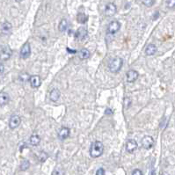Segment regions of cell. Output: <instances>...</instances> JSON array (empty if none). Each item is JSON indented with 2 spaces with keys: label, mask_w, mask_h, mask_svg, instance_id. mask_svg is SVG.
I'll return each mask as SVG.
<instances>
[{
  "label": "cell",
  "mask_w": 175,
  "mask_h": 175,
  "mask_svg": "<svg viewBox=\"0 0 175 175\" xmlns=\"http://www.w3.org/2000/svg\"><path fill=\"white\" fill-rule=\"evenodd\" d=\"M104 152V145L103 143L99 141H95L91 143V148H90V155L91 158H96L103 154Z\"/></svg>",
  "instance_id": "cell-1"
},
{
  "label": "cell",
  "mask_w": 175,
  "mask_h": 175,
  "mask_svg": "<svg viewBox=\"0 0 175 175\" xmlns=\"http://www.w3.org/2000/svg\"><path fill=\"white\" fill-rule=\"evenodd\" d=\"M123 65V59L121 57H115L111 59L110 62L108 63V69L111 72L117 73L121 71Z\"/></svg>",
  "instance_id": "cell-2"
},
{
  "label": "cell",
  "mask_w": 175,
  "mask_h": 175,
  "mask_svg": "<svg viewBox=\"0 0 175 175\" xmlns=\"http://www.w3.org/2000/svg\"><path fill=\"white\" fill-rule=\"evenodd\" d=\"M12 55H13V51H12L11 48L6 46V47L3 48L0 51V60L1 61H7L8 59H10Z\"/></svg>",
  "instance_id": "cell-3"
},
{
  "label": "cell",
  "mask_w": 175,
  "mask_h": 175,
  "mask_svg": "<svg viewBox=\"0 0 175 175\" xmlns=\"http://www.w3.org/2000/svg\"><path fill=\"white\" fill-rule=\"evenodd\" d=\"M120 28H121V24L117 20L111 21L107 26V33L110 34H115L120 30Z\"/></svg>",
  "instance_id": "cell-4"
},
{
  "label": "cell",
  "mask_w": 175,
  "mask_h": 175,
  "mask_svg": "<svg viewBox=\"0 0 175 175\" xmlns=\"http://www.w3.org/2000/svg\"><path fill=\"white\" fill-rule=\"evenodd\" d=\"M154 145V139L150 136H143L142 139V146L144 149L150 150L151 149Z\"/></svg>",
  "instance_id": "cell-5"
},
{
  "label": "cell",
  "mask_w": 175,
  "mask_h": 175,
  "mask_svg": "<svg viewBox=\"0 0 175 175\" xmlns=\"http://www.w3.org/2000/svg\"><path fill=\"white\" fill-rule=\"evenodd\" d=\"M20 57L23 59H26L29 57V56L31 55V47L28 42H26L24 45L22 46L21 49H20Z\"/></svg>",
  "instance_id": "cell-6"
},
{
  "label": "cell",
  "mask_w": 175,
  "mask_h": 175,
  "mask_svg": "<svg viewBox=\"0 0 175 175\" xmlns=\"http://www.w3.org/2000/svg\"><path fill=\"white\" fill-rule=\"evenodd\" d=\"M117 12V7L114 3H108L105 7V14L107 17L114 16Z\"/></svg>",
  "instance_id": "cell-7"
},
{
  "label": "cell",
  "mask_w": 175,
  "mask_h": 175,
  "mask_svg": "<svg viewBox=\"0 0 175 175\" xmlns=\"http://www.w3.org/2000/svg\"><path fill=\"white\" fill-rule=\"evenodd\" d=\"M20 122H21V119L19 115H12L10 118V121H9V127L13 130L16 129L17 127L20 126Z\"/></svg>",
  "instance_id": "cell-8"
},
{
  "label": "cell",
  "mask_w": 175,
  "mask_h": 175,
  "mask_svg": "<svg viewBox=\"0 0 175 175\" xmlns=\"http://www.w3.org/2000/svg\"><path fill=\"white\" fill-rule=\"evenodd\" d=\"M138 148V144H137V142L134 139H130L128 140L127 142V144H126V150L128 152L130 153H133L134 151H136V150Z\"/></svg>",
  "instance_id": "cell-9"
},
{
  "label": "cell",
  "mask_w": 175,
  "mask_h": 175,
  "mask_svg": "<svg viewBox=\"0 0 175 175\" xmlns=\"http://www.w3.org/2000/svg\"><path fill=\"white\" fill-rule=\"evenodd\" d=\"M139 77V73L136 72V71H134V70H130L129 72H127L126 74V78H127V81L129 83H133L135 82L136 79Z\"/></svg>",
  "instance_id": "cell-10"
},
{
  "label": "cell",
  "mask_w": 175,
  "mask_h": 175,
  "mask_svg": "<svg viewBox=\"0 0 175 175\" xmlns=\"http://www.w3.org/2000/svg\"><path fill=\"white\" fill-rule=\"evenodd\" d=\"M29 82L33 88H38L41 84V79L38 75H33V76H30Z\"/></svg>",
  "instance_id": "cell-11"
},
{
  "label": "cell",
  "mask_w": 175,
  "mask_h": 175,
  "mask_svg": "<svg viewBox=\"0 0 175 175\" xmlns=\"http://www.w3.org/2000/svg\"><path fill=\"white\" fill-rule=\"evenodd\" d=\"M87 36V30L84 27H79L78 31L75 33V38L78 41H83L85 39V37Z\"/></svg>",
  "instance_id": "cell-12"
},
{
  "label": "cell",
  "mask_w": 175,
  "mask_h": 175,
  "mask_svg": "<svg viewBox=\"0 0 175 175\" xmlns=\"http://www.w3.org/2000/svg\"><path fill=\"white\" fill-rule=\"evenodd\" d=\"M70 132L71 130L67 127H63L58 133V137L60 140H65L66 138H68L70 136Z\"/></svg>",
  "instance_id": "cell-13"
},
{
  "label": "cell",
  "mask_w": 175,
  "mask_h": 175,
  "mask_svg": "<svg viewBox=\"0 0 175 175\" xmlns=\"http://www.w3.org/2000/svg\"><path fill=\"white\" fill-rule=\"evenodd\" d=\"M60 95H61V92H60L58 89L57 88H54V89H52L50 93H49V99H50L51 101L56 102V101H57L59 99Z\"/></svg>",
  "instance_id": "cell-14"
},
{
  "label": "cell",
  "mask_w": 175,
  "mask_h": 175,
  "mask_svg": "<svg viewBox=\"0 0 175 175\" xmlns=\"http://www.w3.org/2000/svg\"><path fill=\"white\" fill-rule=\"evenodd\" d=\"M10 101V96L7 92H0V106H6Z\"/></svg>",
  "instance_id": "cell-15"
},
{
  "label": "cell",
  "mask_w": 175,
  "mask_h": 175,
  "mask_svg": "<svg viewBox=\"0 0 175 175\" xmlns=\"http://www.w3.org/2000/svg\"><path fill=\"white\" fill-rule=\"evenodd\" d=\"M90 55L91 53L88 49H82L81 50L78 51V57L81 59V60H84V59H87L90 57Z\"/></svg>",
  "instance_id": "cell-16"
},
{
  "label": "cell",
  "mask_w": 175,
  "mask_h": 175,
  "mask_svg": "<svg viewBox=\"0 0 175 175\" xmlns=\"http://www.w3.org/2000/svg\"><path fill=\"white\" fill-rule=\"evenodd\" d=\"M12 30V24L10 22H4L1 26V31L4 34H7Z\"/></svg>",
  "instance_id": "cell-17"
},
{
  "label": "cell",
  "mask_w": 175,
  "mask_h": 175,
  "mask_svg": "<svg viewBox=\"0 0 175 175\" xmlns=\"http://www.w3.org/2000/svg\"><path fill=\"white\" fill-rule=\"evenodd\" d=\"M68 26H69V23H68V20L63 19V20L60 21L58 26V29L60 32L64 33L65 32L67 29H68Z\"/></svg>",
  "instance_id": "cell-18"
},
{
  "label": "cell",
  "mask_w": 175,
  "mask_h": 175,
  "mask_svg": "<svg viewBox=\"0 0 175 175\" xmlns=\"http://www.w3.org/2000/svg\"><path fill=\"white\" fill-rule=\"evenodd\" d=\"M157 52V47L154 44H149L145 49V54L147 56H153Z\"/></svg>",
  "instance_id": "cell-19"
},
{
  "label": "cell",
  "mask_w": 175,
  "mask_h": 175,
  "mask_svg": "<svg viewBox=\"0 0 175 175\" xmlns=\"http://www.w3.org/2000/svg\"><path fill=\"white\" fill-rule=\"evenodd\" d=\"M29 142H30V144L33 145V146H37L40 143V142H41V138H40V136H38V135L33 134V135H32L31 137H30Z\"/></svg>",
  "instance_id": "cell-20"
},
{
  "label": "cell",
  "mask_w": 175,
  "mask_h": 175,
  "mask_svg": "<svg viewBox=\"0 0 175 175\" xmlns=\"http://www.w3.org/2000/svg\"><path fill=\"white\" fill-rule=\"evenodd\" d=\"M88 20V17L84 14V13H78V16H77V20H78V23H81V24H84Z\"/></svg>",
  "instance_id": "cell-21"
},
{
  "label": "cell",
  "mask_w": 175,
  "mask_h": 175,
  "mask_svg": "<svg viewBox=\"0 0 175 175\" xmlns=\"http://www.w3.org/2000/svg\"><path fill=\"white\" fill-rule=\"evenodd\" d=\"M29 166H30V163L28 160H23L22 163H21V165H20V169L22 170V171H26L27 169L29 168Z\"/></svg>",
  "instance_id": "cell-22"
},
{
  "label": "cell",
  "mask_w": 175,
  "mask_h": 175,
  "mask_svg": "<svg viewBox=\"0 0 175 175\" xmlns=\"http://www.w3.org/2000/svg\"><path fill=\"white\" fill-rule=\"evenodd\" d=\"M141 1H142V3L145 6L148 7L152 6L154 5V3H155V0H141Z\"/></svg>",
  "instance_id": "cell-23"
},
{
  "label": "cell",
  "mask_w": 175,
  "mask_h": 175,
  "mask_svg": "<svg viewBox=\"0 0 175 175\" xmlns=\"http://www.w3.org/2000/svg\"><path fill=\"white\" fill-rule=\"evenodd\" d=\"M166 6L172 9L175 7V0H166Z\"/></svg>",
  "instance_id": "cell-24"
},
{
  "label": "cell",
  "mask_w": 175,
  "mask_h": 175,
  "mask_svg": "<svg viewBox=\"0 0 175 175\" xmlns=\"http://www.w3.org/2000/svg\"><path fill=\"white\" fill-rule=\"evenodd\" d=\"M124 107H126V108H128V107H130V105H131V99H130V98H125L124 99Z\"/></svg>",
  "instance_id": "cell-25"
},
{
  "label": "cell",
  "mask_w": 175,
  "mask_h": 175,
  "mask_svg": "<svg viewBox=\"0 0 175 175\" xmlns=\"http://www.w3.org/2000/svg\"><path fill=\"white\" fill-rule=\"evenodd\" d=\"M96 175H105V170L104 168H99L96 172Z\"/></svg>",
  "instance_id": "cell-26"
},
{
  "label": "cell",
  "mask_w": 175,
  "mask_h": 175,
  "mask_svg": "<svg viewBox=\"0 0 175 175\" xmlns=\"http://www.w3.org/2000/svg\"><path fill=\"white\" fill-rule=\"evenodd\" d=\"M132 175H143V173H142V171H141V170H139V169H136V170H134V171H133Z\"/></svg>",
  "instance_id": "cell-27"
},
{
  "label": "cell",
  "mask_w": 175,
  "mask_h": 175,
  "mask_svg": "<svg viewBox=\"0 0 175 175\" xmlns=\"http://www.w3.org/2000/svg\"><path fill=\"white\" fill-rule=\"evenodd\" d=\"M5 72V66L2 63H0V75H2Z\"/></svg>",
  "instance_id": "cell-28"
},
{
  "label": "cell",
  "mask_w": 175,
  "mask_h": 175,
  "mask_svg": "<svg viewBox=\"0 0 175 175\" xmlns=\"http://www.w3.org/2000/svg\"><path fill=\"white\" fill-rule=\"evenodd\" d=\"M105 113H106L107 115H112V114H113V110L110 109V108H107L106 111H105Z\"/></svg>",
  "instance_id": "cell-29"
},
{
  "label": "cell",
  "mask_w": 175,
  "mask_h": 175,
  "mask_svg": "<svg viewBox=\"0 0 175 175\" xmlns=\"http://www.w3.org/2000/svg\"><path fill=\"white\" fill-rule=\"evenodd\" d=\"M67 50H68L69 53H72V54H74V53H76V52H77L75 49H70L69 48H67Z\"/></svg>",
  "instance_id": "cell-30"
},
{
  "label": "cell",
  "mask_w": 175,
  "mask_h": 175,
  "mask_svg": "<svg viewBox=\"0 0 175 175\" xmlns=\"http://www.w3.org/2000/svg\"><path fill=\"white\" fill-rule=\"evenodd\" d=\"M15 1H16V2H19V3H20V2L23 1V0H15Z\"/></svg>",
  "instance_id": "cell-31"
}]
</instances>
